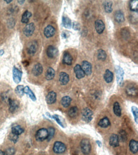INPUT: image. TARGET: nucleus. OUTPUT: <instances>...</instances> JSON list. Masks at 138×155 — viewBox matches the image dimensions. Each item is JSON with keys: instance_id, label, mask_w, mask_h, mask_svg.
Segmentation results:
<instances>
[{"instance_id": "31", "label": "nucleus", "mask_w": 138, "mask_h": 155, "mask_svg": "<svg viewBox=\"0 0 138 155\" xmlns=\"http://www.w3.org/2000/svg\"><path fill=\"white\" fill-rule=\"evenodd\" d=\"M113 112L117 116H120L122 114V109L120 104L118 102H115L113 104Z\"/></svg>"}, {"instance_id": "47", "label": "nucleus", "mask_w": 138, "mask_h": 155, "mask_svg": "<svg viewBox=\"0 0 138 155\" xmlns=\"http://www.w3.org/2000/svg\"><path fill=\"white\" fill-rule=\"evenodd\" d=\"M0 155H5V152H3V151L1 150H0Z\"/></svg>"}, {"instance_id": "35", "label": "nucleus", "mask_w": 138, "mask_h": 155, "mask_svg": "<svg viewBox=\"0 0 138 155\" xmlns=\"http://www.w3.org/2000/svg\"><path fill=\"white\" fill-rule=\"evenodd\" d=\"M78 114V108L76 106L72 107L68 111V115L71 118H75Z\"/></svg>"}, {"instance_id": "2", "label": "nucleus", "mask_w": 138, "mask_h": 155, "mask_svg": "<svg viewBox=\"0 0 138 155\" xmlns=\"http://www.w3.org/2000/svg\"><path fill=\"white\" fill-rule=\"evenodd\" d=\"M115 73H116L117 82L118 85L119 86H122L123 83L124 71L120 66H115Z\"/></svg>"}, {"instance_id": "3", "label": "nucleus", "mask_w": 138, "mask_h": 155, "mask_svg": "<svg viewBox=\"0 0 138 155\" xmlns=\"http://www.w3.org/2000/svg\"><path fill=\"white\" fill-rule=\"evenodd\" d=\"M66 150V145L60 141H56L53 144V151L56 154H61L65 152Z\"/></svg>"}, {"instance_id": "11", "label": "nucleus", "mask_w": 138, "mask_h": 155, "mask_svg": "<svg viewBox=\"0 0 138 155\" xmlns=\"http://www.w3.org/2000/svg\"><path fill=\"white\" fill-rule=\"evenodd\" d=\"M55 34V29L51 25L47 26L44 29V35L46 38H50Z\"/></svg>"}, {"instance_id": "26", "label": "nucleus", "mask_w": 138, "mask_h": 155, "mask_svg": "<svg viewBox=\"0 0 138 155\" xmlns=\"http://www.w3.org/2000/svg\"><path fill=\"white\" fill-rule=\"evenodd\" d=\"M24 93L27 94V95L29 97V98L31 99L33 101L36 100V97L35 95V93L33 92V91L30 89V88L28 86H26L24 87Z\"/></svg>"}, {"instance_id": "15", "label": "nucleus", "mask_w": 138, "mask_h": 155, "mask_svg": "<svg viewBox=\"0 0 138 155\" xmlns=\"http://www.w3.org/2000/svg\"><path fill=\"white\" fill-rule=\"evenodd\" d=\"M74 72H75L76 77L78 79H82L85 76V73L83 72V69H82V67L79 64H76L74 67Z\"/></svg>"}, {"instance_id": "23", "label": "nucleus", "mask_w": 138, "mask_h": 155, "mask_svg": "<svg viewBox=\"0 0 138 155\" xmlns=\"http://www.w3.org/2000/svg\"><path fill=\"white\" fill-rule=\"evenodd\" d=\"M52 118L56 121L57 123H58L60 127H62V128L66 127V124L65 122V120L62 117L58 115V114H53V115L52 116Z\"/></svg>"}, {"instance_id": "24", "label": "nucleus", "mask_w": 138, "mask_h": 155, "mask_svg": "<svg viewBox=\"0 0 138 155\" xmlns=\"http://www.w3.org/2000/svg\"><path fill=\"white\" fill-rule=\"evenodd\" d=\"M55 75V71L52 67H49L48 69L46 70V72L45 74V78L47 80H52L54 78Z\"/></svg>"}, {"instance_id": "33", "label": "nucleus", "mask_w": 138, "mask_h": 155, "mask_svg": "<svg viewBox=\"0 0 138 155\" xmlns=\"http://www.w3.org/2000/svg\"><path fill=\"white\" fill-rule=\"evenodd\" d=\"M97 59L100 60H102V61H104L105 60L106 57H107V54L106 52L104 50L102 49H99L97 50Z\"/></svg>"}, {"instance_id": "45", "label": "nucleus", "mask_w": 138, "mask_h": 155, "mask_svg": "<svg viewBox=\"0 0 138 155\" xmlns=\"http://www.w3.org/2000/svg\"><path fill=\"white\" fill-rule=\"evenodd\" d=\"M96 143H97V145H98L99 147H101L102 146V143H101V141L96 140Z\"/></svg>"}, {"instance_id": "22", "label": "nucleus", "mask_w": 138, "mask_h": 155, "mask_svg": "<svg viewBox=\"0 0 138 155\" xmlns=\"http://www.w3.org/2000/svg\"><path fill=\"white\" fill-rule=\"evenodd\" d=\"M129 148L131 152L134 154H136L137 153L138 151V143L137 141L132 139L129 143Z\"/></svg>"}, {"instance_id": "46", "label": "nucleus", "mask_w": 138, "mask_h": 155, "mask_svg": "<svg viewBox=\"0 0 138 155\" xmlns=\"http://www.w3.org/2000/svg\"><path fill=\"white\" fill-rule=\"evenodd\" d=\"M3 53H4V50H0V56L3 55Z\"/></svg>"}, {"instance_id": "17", "label": "nucleus", "mask_w": 138, "mask_h": 155, "mask_svg": "<svg viewBox=\"0 0 138 155\" xmlns=\"http://www.w3.org/2000/svg\"><path fill=\"white\" fill-rule=\"evenodd\" d=\"M110 145L111 146L116 147L119 146V136L117 134H112L110 138Z\"/></svg>"}, {"instance_id": "8", "label": "nucleus", "mask_w": 138, "mask_h": 155, "mask_svg": "<svg viewBox=\"0 0 138 155\" xmlns=\"http://www.w3.org/2000/svg\"><path fill=\"white\" fill-rule=\"evenodd\" d=\"M59 53V50L56 47L53 45H50L46 49V54L49 58L53 59L58 56Z\"/></svg>"}, {"instance_id": "28", "label": "nucleus", "mask_w": 138, "mask_h": 155, "mask_svg": "<svg viewBox=\"0 0 138 155\" xmlns=\"http://www.w3.org/2000/svg\"><path fill=\"white\" fill-rule=\"evenodd\" d=\"M71 102V98L69 96L63 97L60 100V104L64 107H68L70 106Z\"/></svg>"}, {"instance_id": "32", "label": "nucleus", "mask_w": 138, "mask_h": 155, "mask_svg": "<svg viewBox=\"0 0 138 155\" xmlns=\"http://www.w3.org/2000/svg\"><path fill=\"white\" fill-rule=\"evenodd\" d=\"M112 5H113V3L112 1H104L103 3L104 11L107 13H112L113 11Z\"/></svg>"}, {"instance_id": "48", "label": "nucleus", "mask_w": 138, "mask_h": 155, "mask_svg": "<svg viewBox=\"0 0 138 155\" xmlns=\"http://www.w3.org/2000/svg\"><path fill=\"white\" fill-rule=\"evenodd\" d=\"M25 1H18V3H19L20 4H23L24 3Z\"/></svg>"}, {"instance_id": "7", "label": "nucleus", "mask_w": 138, "mask_h": 155, "mask_svg": "<svg viewBox=\"0 0 138 155\" xmlns=\"http://www.w3.org/2000/svg\"><path fill=\"white\" fill-rule=\"evenodd\" d=\"M35 26L34 23L31 22L29 24H27L25 28H24L23 33L24 34V35L27 37L31 36L33 35V33L35 31Z\"/></svg>"}, {"instance_id": "6", "label": "nucleus", "mask_w": 138, "mask_h": 155, "mask_svg": "<svg viewBox=\"0 0 138 155\" xmlns=\"http://www.w3.org/2000/svg\"><path fill=\"white\" fill-rule=\"evenodd\" d=\"M13 80L14 81V82L16 84H19L21 82L22 76V72L21 70H19L18 68H17L16 67H13Z\"/></svg>"}, {"instance_id": "43", "label": "nucleus", "mask_w": 138, "mask_h": 155, "mask_svg": "<svg viewBox=\"0 0 138 155\" xmlns=\"http://www.w3.org/2000/svg\"><path fill=\"white\" fill-rule=\"evenodd\" d=\"M73 29L74 30H75V31H78L80 29V24L77 22H74L73 23Z\"/></svg>"}, {"instance_id": "36", "label": "nucleus", "mask_w": 138, "mask_h": 155, "mask_svg": "<svg viewBox=\"0 0 138 155\" xmlns=\"http://www.w3.org/2000/svg\"><path fill=\"white\" fill-rule=\"evenodd\" d=\"M12 132L16 135H17V136H19V135H21V134L24 132V129L21 126L15 125L12 127Z\"/></svg>"}, {"instance_id": "18", "label": "nucleus", "mask_w": 138, "mask_h": 155, "mask_svg": "<svg viewBox=\"0 0 138 155\" xmlns=\"http://www.w3.org/2000/svg\"><path fill=\"white\" fill-rule=\"evenodd\" d=\"M126 93L129 96L135 97L137 95V89L134 85H129L127 87Z\"/></svg>"}, {"instance_id": "16", "label": "nucleus", "mask_w": 138, "mask_h": 155, "mask_svg": "<svg viewBox=\"0 0 138 155\" xmlns=\"http://www.w3.org/2000/svg\"><path fill=\"white\" fill-rule=\"evenodd\" d=\"M32 72L33 75L35 76H38L40 75H41L43 73V67L41 64L40 63L36 64L33 67Z\"/></svg>"}, {"instance_id": "12", "label": "nucleus", "mask_w": 138, "mask_h": 155, "mask_svg": "<svg viewBox=\"0 0 138 155\" xmlns=\"http://www.w3.org/2000/svg\"><path fill=\"white\" fill-rule=\"evenodd\" d=\"M8 104L9 106V109L11 113H14L17 110L19 107V103L17 100L9 98L8 100Z\"/></svg>"}, {"instance_id": "14", "label": "nucleus", "mask_w": 138, "mask_h": 155, "mask_svg": "<svg viewBox=\"0 0 138 155\" xmlns=\"http://www.w3.org/2000/svg\"><path fill=\"white\" fill-rule=\"evenodd\" d=\"M69 81V76L68 73L60 72L59 74V82L62 85H66Z\"/></svg>"}, {"instance_id": "20", "label": "nucleus", "mask_w": 138, "mask_h": 155, "mask_svg": "<svg viewBox=\"0 0 138 155\" xmlns=\"http://www.w3.org/2000/svg\"><path fill=\"white\" fill-rule=\"evenodd\" d=\"M38 48V43L36 41H34L30 43L28 48V52L29 55H34L37 51Z\"/></svg>"}, {"instance_id": "42", "label": "nucleus", "mask_w": 138, "mask_h": 155, "mask_svg": "<svg viewBox=\"0 0 138 155\" xmlns=\"http://www.w3.org/2000/svg\"><path fill=\"white\" fill-rule=\"evenodd\" d=\"M15 153V150L13 147H10L6 150L5 154V155H14Z\"/></svg>"}, {"instance_id": "4", "label": "nucleus", "mask_w": 138, "mask_h": 155, "mask_svg": "<svg viewBox=\"0 0 138 155\" xmlns=\"http://www.w3.org/2000/svg\"><path fill=\"white\" fill-rule=\"evenodd\" d=\"M82 120L86 123H89L93 118V112L88 107L84 108L82 113Z\"/></svg>"}, {"instance_id": "21", "label": "nucleus", "mask_w": 138, "mask_h": 155, "mask_svg": "<svg viewBox=\"0 0 138 155\" xmlns=\"http://www.w3.org/2000/svg\"><path fill=\"white\" fill-rule=\"evenodd\" d=\"M62 62L67 65H71L73 62V57L68 52H65L63 55Z\"/></svg>"}, {"instance_id": "37", "label": "nucleus", "mask_w": 138, "mask_h": 155, "mask_svg": "<svg viewBox=\"0 0 138 155\" xmlns=\"http://www.w3.org/2000/svg\"><path fill=\"white\" fill-rule=\"evenodd\" d=\"M24 87L23 85H18L15 88V93L17 94V95L19 97H22L24 95Z\"/></svg>"}, {"instance_id": "30", "label": "nucleus", "mask_w": 138, "mask_h": 155, "mask_svg": "<svg viewBox=\"0 0 138 155\" xmlns=\"http://www.w3.org/2000/svg\"><path fill=\"white\" fill-rule=\"evenodd\" d=\"M110 124L111 123H110L108 118L104 117L99 121L98 123V125L101 128H107L110 125Z\"/></svg>"}, {"instance_id": "49", "label": "nucleus", "mask_w": 138, "mask_h": 155, "mask_svg": "<svg viewBox=\"0 0 138 155\" xmlns=\"http://www.w3.org/2000/svg\"><path fill=\"white\" fill-rule=\"evenodd\" d=\"M6 3H10L12 1V0H10V1H5Z\"/></svg>"}, {"instance_id": "19", "label": "nucleus", "mask_w": 138, "mask_h": 155, "mask_svg": "<svg viewBox=\"0 0 138 155\" xmlns=\"http://www.w3.org/2000/svg\"><path fill=\"white\" fill-rule=\"evenodd\" d=\"M114 18H115V21L118 23H123L125 21V17H124L123 12L121 10H117L115 12Z\"/></svg>"}, {"instance_id": "1", "label": "nucleus", "mask_w": 138, "mask_h": 155, "mask_svg": "<svg viewBox=\"0 0 138 155\" xmlns=\"http://www.w3.org/2000/svg\"><path fill=\"white\" fill-rule=\"evenodd\" d=\"M80 147L84 154H89L91 151V144L89 139H83L80 142Z\"/></svg>"}, {"instance_id": "44", "label": "nucleus", "mask_w": 138, "mask_h": 155, "mask_svg": "<svg viewBox=\"0 0 138 155\" xmlns=\"http://www.w3.org/2000/svg\"><path fill=\"white\" fill-rule=\"evenodd\" d=\"M69 33L68 31H63L61 34V36L64 39H68L69 37Z\"/></svg>"}, {"instance_id": "13", "label": "nucleus", "mask_w": 138, "mask_h": 155, "mask_svg": "<svg viewBox=\"0 0 138 155\" xmlns=\"http://www.w3.org/2000/svg\"><path fill=\"white\" fill-rule=\"evenodd\" d=\"M57 99V94L53 91L49 92L46 96V102L48 104H52L55 102Z\"/></svg>"}, {"instance_id": "5", "label": "nucleus", "mask_w": 138, "mask_h": 155, "mask_svg": "<svg viewBox=\"0 0 138 155\" xmlns=\"http://www.w3.org/2000/svg\"><path fill=\"white\" fill-rule=\"evenodd\" d=\"M35 137L36 139L38 141H43L47 139V137H48V130L45 129V128L40 129L37 131Z\"/></svg>"}, {"instance_id": "25", "label": "nucleus", "mask_w": 138, "mask_h": 155, "mask_svg": "<svg viewBox=\"0 0 138 155\" xmlns=\"http://www.w3.org/2000/svg\"><path fill=\"white\" fill-rule=\"evenodd\" d=\"M104 79L107 83H110L113 81V73L109 69H106L104 75Z\"/></svg>"}, {"instance_id": "10", "label": "nucleus", "mask_w": 138, "mask_h": 155, "mask_svg": "<svg viewBox=\"0 0 138 155\" xmlns=\"http://www.w3.org/2000/svg\"><path fill=\"white\" fill-rule=\"evenodd\" d=\"M95 28L97 33L101 35L105 29V25L104 22L101 19H97L95 22Z\"/></svg>"}, {"instance_id": "27", "label": "nucleus", "mask_w": 138, "mask_h": 155, "mask_svg": "<svg viewBox=\"0 0 138 155\" xmlns=\"http://www.w3.org/2000/svg\"><path fill=\"white\" fill-rule=\"evenodd\" d=\"M62 25L66 29H71L72 27V22L71 19L68 17L63 16L62 17Z\"/></svg>"}, {"instance_id": "40", "label": "nucleus", "mask_w": 138, "mask_h": 155, "mask_svg": "<svg viewBox=\"0 0 138 155\" xmlns=\"http://www.w3.org/2000/svg\"><path fill=\"white\" fill-rule=\"evenodd\" d=\"M48 137H47V140L48 141L51 140L52 138L54 136V134H55V129L53 127H49L48 129Z\"/></svg>"}, {"instance_id": "34", "label": "nucleus", "mask_w": 138, "mask_h": 155, "mask_svg": "<svg viewBox=\"0 0 138 155\" xmlns=\"http://www.w3.org/2000/svg\"><path fill=\"white\" fill-rule=\"evenodd\" d=\"M130 9L131 11L134 12H137L138 10V1L137 0H132L129 2Z\"/></svg>"}, {"instance_id": "38", "label": "nucleus", "mask_w": 138, "mask_h": 155, "mask_svg": "<svg viewBox=\"0 0 138 155\" xmlns=\"http://www.w3.org/2000/svg\"><path fill=\"white\" fill-rule=\"evenodd\" d=\"M119 136V140H120L121 141H122V142H125V141H126L127 139V134L123 130H122L120 131L119 136Z\"/></svg>"}, {"instance_id": "29", "label": "nucleus", "mask_w": 138, "mask_h": 155, "mask_svg": "<svg viewBox=\"0 0 138 155\" xmlns=\"http://www.w3.org/2000/svg\"><path fill=\"white\" fill-rule=\"evenodd\" d=\"M31 16H32V13L30 12H29L28 10H26L22 15L21 22L24 24H28L30 18L31 17Z\"/></svg>"}, {"instance_id": "39", "label": "nucleus", "mask_w": 138, "mask_h": 155, "mask_svg": "<svg viewBox=\"0 0 138 155\" xmlns=\"http://www.w3.org/2000/svg\"><path fill=\"white\" fill-rule=\"evenodd\" d=\"M131 111L133 114V116L134 118V120H135L136 123H138V109L136 106H132L131 107Z\"/></svg>"}, {"instance_id": "9", "label": "nucleus", "mask_w": 138, "mask_h": 155, "mask_svg": "<svg viewBox=\"0 0 138 155\" xmlns=\"http://www.w3.org/2000/svg\"><path fill=\"white\" fill-rule=\"evenodd\" d=\"M82 69H83V72L85 73V75L89 76L92 74V65L87 60H84L82 63Z\"/></svg>"}, {"instance_id": "41", "label": "nucleus", "mask_w": 138, "mask_h": 155, "mask_svg": "<svg viewBox=\"0 0 138 155\" xmlns=\"http://www.w3.org/2000/svg\"><path fill=\"white\" fill-rule=\"evenodd\" d=\"M8 139H9L10 140L12 141L13 143H16L17 142V140H18L19 136H17V135H16V134H13V133L11 132L10 134H9V136H8Z\"/></svg>"}]
</instances>
